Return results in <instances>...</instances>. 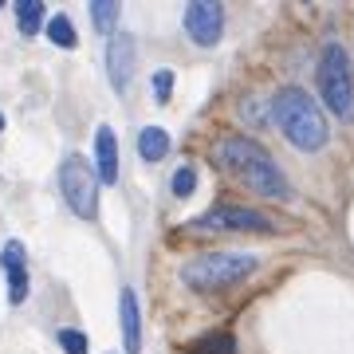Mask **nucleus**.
<instances>
[{
	"label": "nucleus",
	"instance_id": "1a4fd4ad",
	"mask_svg": "<svg viewBox=\"0 0 354 354\" xmlns=\"http://www.w3.org/2000/svg\"><path fill=\"white\" fill-rule=\"evenodd\" d=\"M118 327H122V346H127V354H142V315H138V295H134V288H122V295H118Z\"/></svg>",
	"mask_w": 354,
	"mask_h": 354
},
{
	"label": "nucleus",
	"instance_id": "423d86ee",
	"mask_svg": "<svg viewBox=\"0 0 354 354\" xmlns=\"http://www.w3.org/2000/svg\"><path fill=\"white\" fill-rule=\"evenodd\" d=\"M197 232H272V221L256 209H244V205H216L209 213H201L193 221Z\"/></svg>",
	"mask_w": 354,
	"mask_h": 354
},
{
	"label": "nucleus",
	"instance_id": "dca6fc26",
	"mask_svg": "<svg viewBox=\"0 0 354 354\" xmlns=\"http://www.w3.org/2000/svg\"><path fill=\"white\" fill-rule=\"evenodd\" d=\"M193 189H197V169L193 165H181L174 174V197H189Z\"/></svg>",
	"mask_w": 354,
	"mask_h": 354
},
{
	"label": "nucleus",
	"instance_id": "f03ea898",
	"mask_svg": "<svg viewBox=\"0 0 354 354\" xmlns=\"http://www.w3.org/2000/svg\"><path fill=\"white\" fill-rule=\"evenodd\" d=\"M272 118H276V127L283 130V138L304 153L323 150L327 138H330L327 118H323V111H319V102L299 87L276 91V99H272Z\"/></svg>",
	"mask_w": 354,
	"mask_h": 354
},
{
	"label": "nucleus",
	"instance_id": "ddd939ff",
	"mask_svg": "<svg viewBox=\"0 0 354 354\" xmlns=\"http://www.w3.org/2000/svg\"><path fill=\"white\" fill-rule=\"evenodd\" d=\"M189 351L193 354H236V339L228 330H213V335H201Z\"/></svg>",
	"mask_w": 354,
	"mask_h": 354
},
{
	"label": "nucleus",
	"instance_id": "0eeeda50",
	"mask_svg": "<svg viewBox=\"0 0 354 354\" xmlns=\"http://www.w3.org/2000/svg\"><path fill=\"white\" fill-rule=\"evenodd\" d=\"M185 32H189L193 44L201 48H213L221 44V32H225V8L213 4V0H197L185 8Z\"/></svg>",
	"mask_w": 354,
	"mask_h": 354
},
{
	"label": "nucleus",
	"instance_id": "6e6552de",
	"mask_svg": "<svg viewBox=\"0 0 354 354\" xmlns=\"http://www.w3.org/2000/svg\"><path fill=\"white\" fill-rule=\"evenodd\" d=\"M134 36L130 32H114L111 44H106V75H111L114 91H127L130 75H134Z\"/></svg>",
	"mask_w": 354,
	"mask_h": 354
},
{
	"label": "nucleus",
	"instance_id": "aec40b11",
	"mask_svg": "<svg viewBox=\"0 0 354 354\" xmlns=\"http://www.w3.org/2000/svg\"><path fill=\"white\" fill-rule=\"evenodd\" d=\"M0 130H4V114H0Z\"/></svg>",
	"mask_w": 354,
	"mask_h": 354
},
{
	"label": "nucleus",
	"instance_id": "4468645a",
	"mask_svg": "<svg viewBox=\"0 0 354 354\" xmlns=\"http://www.w3.org/2000/svg\"><path fill=\"white\" fill-rule=\"evenodd\" d=\"M118 12H122V8H118L114 0H95V4H91V24H95V32H99V36H114Z\"/></svg>",
	"mask_w": 354,
	"mask_h": 354
},
{
	"label": "nucleus",
	"instance_id": "f3484780",
	"mask_svg": "<svg viewBox=\"0 0 354 354\" xmlns=\"http://www.w3.org/2000/svg\"><path fill=\"white\" fill-rule=\"evenodd\" d=\"M24 295H28V268H12L8 272V299L24 304Z\"/></svg>",
	"mask_w": 354,
	"mask_h": 354
},
{
	"label": "nucleus",
	"instance_id": "39448f33",
	"mask_svg": "<svg viewBox=\"0 0 354 354\" xmlns=\"http://www.w3.org/2000/svg\"><path fill=\"white\" fill-rule=\"evenodd\" d=\"M59 193H64V201L71 205L75 216L95 221V213H99V177H95V165L83 153H67L64 158V165H59Z\"/></svg>",
	"mask_w": 354,
	"mask_h": 354
},
{
	"label": "nucleus",
	"instance_id": "9b49d317",
	"mask_svg": "<svg viewBox=\"0 0 354 354\" xmlns=\"http://www.w3.org/2000/svg\"><path fill=\"white\" fill-rule=\"evenodd\" d=\"M138 153H142V162H162L169 153V134L162 127H146L138 134Z\"/></svg>",
	"mask_w": 354,
	"mask_h": 354
},
{
	"label": "nucleus",
	"instance_id": "7ed1b4c3",
	"mask_svg": "<svg viewBox=\"0 0 354 354\" xmlns=\"http://www.w3.org/2000/svg\"><path fill=\"white\" fill-rule=\"evenodd\" d=\"M319 99L339 122H354V71L342 44H323L319 51Z\"/></svg>",
	"mask_w": 354,
	"mask_h": 354
},
{
	"label": "nucleus",
	"instance_id": "a211bd4d",
	"mask_svg": "<svg viewBox=\"0 0 354 354\" xmlns=\"http://www.w3.org/2000/svg\"><path fill=\"white\" fill-rule=\"evenodd\" d=\"M169 95H174V71H153V99L158 102H169Z\"/></svg>",
	"mask_w": 354,
	"mask_h": 354
},
{
	"label": "nucleus",
	"instance_id": "f8f14e48",
	"mask_svg": "<svg viewBox=\"0 0 354 354\" xmlns=\"http://www.w3.org/2000/svg\"><path fill=\"white\" fill-rule=\"evenodd\" d=\"M39 24H44V4L39 0H20L16 4V28H20V36H36Z\"/></svg>",
	"mask_w": 354,
	"mask_h": 354
},
{
	"label": "nucleus",
	"instance_id": "20e7f679",
	"mask_svg": "<svg viewBox=\"0 0 354 354\" xmlns=\"http://www.w3.org/2000/svg\"><path fill=\"white\" fill-rule=\"evenodd\" d=\"M256 272L252 252H205L193 256L189 264H181V283H189L193 291H221L232 288Z\"/></svg>",
	"mask_w": 354,
	"mask_h": 354
},
{
	"label": "nucleus",
	"instance_id": "f257e3e1",
	"mask_svg": "<svg viewBox=\"0 0 354 354\" xmlns=\"http://www.w3.org/2000/svg\"><path fill=\"white\" fill-rule=\"evenodd\" d=\"M216 165H225L236 181H244V185L252 193H260V197L291 201V185H288V177H283V169L272 162V153H268L256 138H244V134L221 138L216 142Z\"/></svg>",
	"mask_w": 354,
	"mask_h": 354
},
{
	"label": "nucleus",
	"instance_id": "6ab92c4d",
	"mask_svg": "<svg viewBox=\"0 0 354 354\" xmlns=\"http://www.w3.org/2000/svg\"><path fill=\"white\" fill-rule=\"evenodd\" d=\"M59 346L67 354H87V335L83 330H59Z\"/></svg>",
	"mask_w": 354,
	"mask_h": 354
},
{
	"label": "nucleus",
	"instance_id": "2eb2a0df",
	"mask_svg": "<svg viewBox=\"0 0 354 354\" xmlns=\"http://www.w3.org/2000/svg\"><path fill=\"white\" fill-rule=\"evenodd\" d=\"M48 36H51V44H55V48H75V44H79L75 24H71L67 16H51V20H48Z\"/></svg>",
	"mask_w": 354,
	"mask_h": 354
},
{
	"label": "nucleus",
	"instance_id": "9d476101",
	"mask_svg": "<svg viewBox=\"0 0 354 354\" xmlns=\"http://www.w3.org/2000/svg\"><path fill=\"white\" fill-rule=\"evenodd\" d=\"M95 177L106 185L118 181V142H114L111 127H99V134H95Z\"/></svg>",
	"mask_w": 354,
	"mask_h": 354
}]
</instances>
